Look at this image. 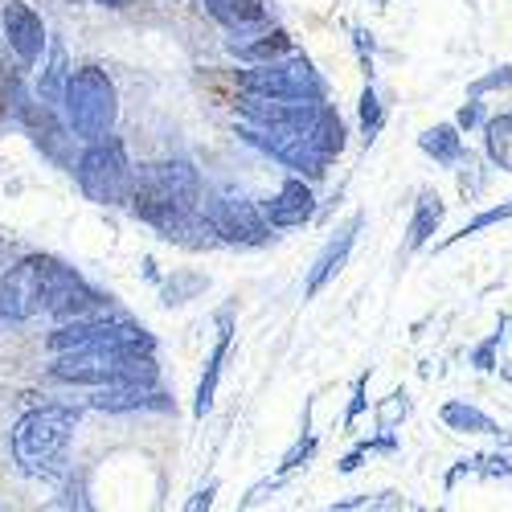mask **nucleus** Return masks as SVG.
<instances>
[]
</instances>
